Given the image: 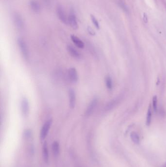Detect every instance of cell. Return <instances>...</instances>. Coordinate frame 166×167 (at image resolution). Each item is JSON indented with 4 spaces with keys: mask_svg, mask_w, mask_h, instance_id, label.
Instances as JSON below:
<instances>
[{
    "mask_svg": "<svg viewBox=\"0 0 166 167\" xmlns=\"http://www.w3.org/2000/svg\"><path fill=\"white\" fill-rule=\"evenodd\" d=\"M42 156L45 162L48 163L49 161V151L48 143L45 142L42 146Z\"/></svg>",
    "mask_w": 166,
    "mask_h": 167,
    "instance_id": "8fae6325",
    "label": "cell"
},
{
    "mask_svg": "<svg viewBox=\"0 0 166 167\" xmlns=\"http://www.w3.org/2000/svg\"><path fill=\"white\" fill-rule=\"evenodd\" d=\"M21 109L23 116H26L29 115V101L26 98H23L21 101Z\"/></svg>",
    "mask_w": 166,
    "mask_h": 167,
    "instance_id": "52a82bcc",
    "label": "cell"
},
{
    "mask_svg": "<svg viewBox=\"0 0 166 167\" xmlns=\"http://www.w3.org/2000/svg\"><path fill=\"white\" fill-rule=\"evenodd\" d=\"M52 151L55 156H57L59 155V145L58 142L55 141L53 142L52 144Z\"/></svg>",
    "mask_w": 166,
    "mask_h": 167,
    "instance_id": "5bb4252c",
    "label": "cell"
},
{
    "mask_svg": "<svg viewBox=\"0 0 166 167\" xmlns=\"http://www.w3.org/2000/svg\"><path fill=\"white\" fill-rule=\"evenodd\" d=\"M69 106L70 108H74L76 105V96L75 90L70 89L69 91Z\"/></svg>",
    "mask_w": 166,
    "mask_h": 167,
    "instance_id": "9c48e42d",
    "label": "cell"
},
{
    "mask_svg": "<svg viewBox=\"0 0 166 167\" xmlns=\"http://www.w3.org/2000/svg\"><path fill=\"white\" fill-rule=\"evenodd\" d=\"M143 20L144 21L145 23H148V16L146 13H144V15H143Z\"/></svg>",
    "mask_w": 166,
    "mask_h": 167,
    "instance_id": "44dd1931",
    "label": "cell"
},
{
    "mask_svg": "<svg viewBox=\"0 0 166 167\" xmlns=\"http://www.w3.org/2000/svg\"><path fill=\"white\" fill-rule=\"evenodd\" d=\"M118 99H116V100H113L111 101L110 102L107 104V105L106 106L105 109L106 111H110L116 105V104H118Z\"/></svg>",
    "mask_w": 166,
    "mask_h": 167,
    "instance_id": "9a60e30c",
    "label": "cell"
},
{
    "mask_svg": "<svg viewBox=\"0 0 166 167\" xmlns=\"http://www.w3.org/2000/svg\"><path fill=\"white\" fill-rule=\"evenodd\" d=\"M88 31H89V33L91 34V35H94L95 34V33L94 31L92 30V28H91L90 27H89L88 29Z\"/></svg>",
    "mask_w": 166,
    "mask_h": 167,
    "instance_id": "7402d4cb",
    "label": "cell"
},
{
    "mask_svg": "<svg viewBox=\"0 0 166 167\" xmlns=\"http://www.w3.org/2000/svg\"><path fill=\"white\" fill-rule=\"evenodd\" d=\"M97 104V98H94L93 100L89 104L88 108L85 112L86 116H90L92 115V113H93V112L96 109Z\"/></svg>",
    "mask_w": 166,
    "mask_h": 167,
    "instance_id": "5b68a950",
    "label": "cell"
},
{
    "mask_svg": "<svg viewBox=\"0 0 166 167\" xmlns=\"http://www.w3.org/2000/svg\"><path fill=\"white\" fill-rule=\"evenodd\" d=\"M68 77L71 82L73 83H76L78 80V75L76 69L71 67L68 70Z\"/></svg>",
    "mask_w": 166,
    "mask_h": 167,
    "instance_id": "8992f818",
    "label": "cell"
},
{
    "mask_svg": "<svg viewBox=\"0 0 166 167\" xmlns=\"http://www.w3.org/2000/svg\"><path fill=\"white\" fill-rule=\"evenodd\" d=\"M68 23H69L72 28L74 30H77L78 26V24L77 18L74 13L73 12H71L69 18H68Z\"/></svg>",
    "mask_w": 166,
    "mask_h": 167,
    "instance_id": "ba28073f",
    "label": "cell"
},
{
    "mask_svg": "<svg viewBox=\"0 0 166 167\" xmlns=\"http://www.w3.org/2000/svg\"><path fill=\"white\" fill-rule=\"evenodd\" d=\"M52 123V120L49 119L45 123L42 127L41 131V134H40V137L42 140H45L46 136L48 134L49 131L50 129V127L51 126Z\"/></svg>",
    "mask_w": 166,
    "mask_h": 167,
    "instance_id": "6da1fadb",
    "label": "cell"
},
{
    "mask_svg": "<svg viewBox=\"0 0 166 167\" xmlns=\"http://www.w3.org/2000/svg\"><path fill=\"white\" fill-rule=\"evenodd\" d=\"M71 40L73 43L75 44L77 47L80 49H83L84 47V44L80 39H79L78 37L75 36V35H71Z\"/></svg>",
    "mask_w": 166,
    "mask_h": 167,
    "instance_id": "7c38bea8",
    "label": "cell"
},
{
    "mask_svg": "<svg viewBox=\"0 0 166 167\" xmlns=\"http://www.w3.org/2000/svg\"><path fill=\"white\" fill-rule=\"evenodd\" d=\"M67 50L69 54L74 58L79 59L81 58V54L77 50H76L74 47L71 46H67Z\"/></svg>",
    "mask_w": 166,
    "mask_h": 167,
    "instance_id": "30bf717a",
    "label": "cell"
},
{
    "mask_svg": "<svg viewBox=\"0 0 166 167\" xmlns=\"http://www.w3.org/2000/svg\"><path fill=\"white\" fill-rule=\"evenodd\" d=\"M153 106L154 112H156L157 110V98L156 96H154L153 97Z\"/></svg>",
    "mask_w": 166,
    "mask_h": 167,
    "instance_id": "d6986e66",
    "label": "cell"
},
{
    "mask_svg": "<svg viewBox=\"0 0 166 167\" xmlns=\"http://www.w3.org/2000/svg\"><path fill=\"white\" fill-rule=\"evenodd\" d=\"M106 85L108 89L111 90L113 88V82L112 78L108 76L105 78Z\"/></svg>",
    "mask_w": 166,
    "mask_h": 167,
    "instance_id": "ac0fdd59",
    "label": "cell"
},
{
    "mask_svg": "<svg viewBox=\"0 0 166 167\" xmlns=\"http://www.w3.org/2000/svg\"><path fill=\"white\" fill-rule=\"evenodd\" d=\"M131 139L134 143L138 144L140 142V139L138 135L135 132H132L131 134Z\"/></svg>",
    "mask_w": 166,
    "mask_h": 167,
    "instance_id": "e0dca14e",
    "label": "cell"
},
{
    "mask_svg": "<svg viewBox=\"0 0 166 167\" xmlns=\"http://www.w3.org/2000/svg\"><path fill=\"white\" fill-rule=\"evenodd\" d=\"M30 6L34 12H38L40 10V6L36 0H31L30 3Z\"/></svg>",
    "mask_w": 166,
    "mask_h": 167,
    "instance_id": "4fadbf2b",
    "label": "cell"
},
{
    "mask_svg": "<svg viewBox=\"0 0 166 167\" xmlns=\"http://www.w3.org/2000/svg\"><path fill=\"white\" fill-rule=\"evenodd\" d=\"M91 20H92V22L93 23V24L95 25L96 28L99 30L100 27H99V22L97 21V19H96V18H95V17L94 16V15H91Z\"/></svg>",
    "mask_w": 166,
    "mask_h": 167,
    "instance_id": "ffe728a7",
    "label": "cell"
},
{
    "mask_svg": "<svg viewBox=\"0 0 166 167\" xmlns=\"http://www.w3.org/2000/svg\"><path fill=\"white\" fill-rule=\"evenodd\" d=\"M13 20L15 26L19 30H22L24 27L23 19L20 14L15 13L14 14Z\"/></svg>",
    "mask_w": 166,
    "mask_h": 167,
    "instance_id": "277c9868",
    "label": "cell"
},
{
    "mask_svg": "<svg viewBox=\"0 0 166 167\" xmlns=\"http://www.w3.org/2000/svg\"><path fill=\"white\" fill-rule=\"evenodd\" d=\"M151 116H152V113H151V106L150 105L148 107V110L147 115V118H146V125L148 126L150 125L151 123Z\"/></svg>",
    "mask_w": 166,
    "mask_h": 167,
    "instance_id": "2e32d148",
    "label": "cell"
},
{
    "mask_svg": "<svg viewBox=\"0 0 166 167\" xmlns=\"http://www.w3.org/2000/svg\"><path fill=\"white\" fill-rule=\"evenodd\" d=\"M164 167H166V163H165V164L164 165Z\"/></svg>",
    "mask_w": 166,
    "mask_h": 167,
    "instance_id": "603a6c76",
    "label": "cell"
},
{
    "mask_svg": "<svg viewBox=\"0 0 166 167\" xmlns=\"http://www.w3.org/2000/svg\"><path fill=\"white\" fill-rule=\"evenodd\" d=\"M57 14L59 20L64 24H68V19H67L66 14L64 9L61 6H59L57 8Z\"/></svg>",
    "mask_w": 166,
    "mask_h": 167,
    "instance_id": "3957f363",
    "label": "cell"
},
{
    "mask_svg": "<svg viewBox=\"0 0 166 167\" xmlns=\"http://www.w3.org/2000/svg\"><path fill=\"white\" fill-rule=\"evenodd\" d=\"M17 42L19 48L20 49L23 55L26 59H27L29 57V52L26 42H24V41L22 38H19Z\"/></svg>",
    "mask_w": 166,
    "mask_h": 167,
    "instance_id": "7a4b0ae2",
    "label": "cell"
}]
</instances>
